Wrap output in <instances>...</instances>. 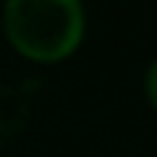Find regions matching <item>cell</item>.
I'll return each instance as SVG.
<instances>
[{
    "label": "cell",
    "mask_w": 157,
    "mask_h": 157,
    "mask_svg": "<svg viewBox=\"0 0 157 157\" xmlns=\"http://www.w3.org/2000/svg\"><path fill=\"white\" fill-rule=\"evenodd\" d=\"M3 34L28 62L71 59L86 37L83 0H3Z\"/></svg>",
    "instance_id": "1"
},
{
    "label": "cell",
    "mask_w": 157,
    "mask_h": 157,
    "mask_svg": "<svg viewBox=\"0 0 157 157\" xmlns=\"http://www.w3.org/2000/svg\"><path fill=\"white\" fill-rule=\"evenodd\" d=\"M142 86H145V99H148V105L157 111V56H154L151 65L145 68V80H142Z\"/></svg>",
    "instance_id": "2"
}]
</instances>
